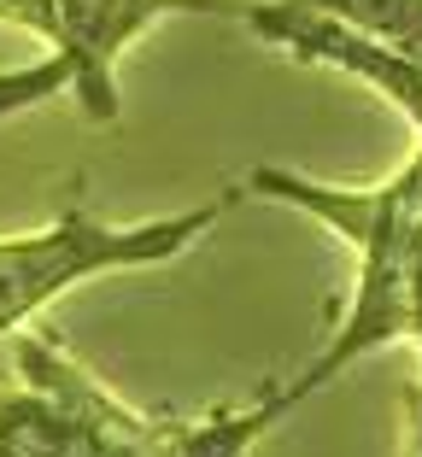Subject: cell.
<instances>
[{
  "mask_svg": "<svg viewBox=\"0 0 422 457\" xmlns=\"http://www.w3.org/2000/svg\"><path fill=\"white\" fill-rule=\"evenodd\" d=\"M246 188L259 200L294 205V212L328 223L335 235H346V246L358 253V294H352L346 323L335 328V340L300 376L276 381L252 411L205 417L211 445L223 457H246L264 428H276L294 404H305L335 376H346L358 358L393 346V340L422 346V147L382 188H328V182H311V176L282 170V164H259L246 176Z\"/></svg>",
  "mask_w": 422,
  "mask_h": 457,
  "instance_id": "cell-1",
  "label": "cell"
},
{
  "mask_svg": "<svg viewBox=\"0 0 422 457\" xmlns=\"http://www.w3.org/2000/svg\"><path fill=\"white\" fill-rule=\"evenodd\" d=\"M218 217H223L218 200L170 217H147V223H100L95 212L70 205L36 235L0 241V340L24 335L29 317H41L65 287L95 282L106 270H147L188 253L200 235H211Z\"/></svg>",
  "mask_w": 422,
  "mask_h": 457,
  "instance_id": "cell-2",
  "label": "cell"
},
{
  "mask_svg": "<svg viewBox=\"0 0 422 457\" xmlns=\"http://www.w3.org/2000/svg\"><path fill=\"white\" fill-rule=\"evenodd\" d=\"M47 12H54V36H47L54 54L29 71L0 77V118L47 95H70L95 123H112L118 118V59L141 29L177 12L241 18V6L235 0H47Z\"/></svg>",
  "mask_w": 422,
  "mask_h": 457,
  "instance_id": "cell-3",
  "label": "cell"
},
{
  "mask_svg": "<svg viewBox=\"0 0 422 457\" xmlns=\"http://www.w3.org/2000/svg\"><path fill=\"white\" fill-rule=\"evenodd\" d=\"M311 12L358 29V36L382 41L387 54L422 65V0H300Z\"/></svg>",
  "mask_w": 422,
  "mask_h": 457,
  "instance_id": "cell-4",
  "label": "cell"
},
{
  "mask_svg": "<svg viewBox=\"0 0 422 457\" xmlns=\"http://www.w3.org/2000/svg\"><path fill=\"white\" fill-rule=\"evenodd\" d=\"M6 370H12V340H0V381H6Z\"/></svg>",
  "mask_w": 422,
  "mask_h": 457,
  "instance_id": "cell-5",
  "label": "cell"
}]
</instances>
